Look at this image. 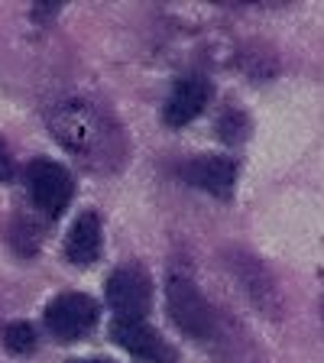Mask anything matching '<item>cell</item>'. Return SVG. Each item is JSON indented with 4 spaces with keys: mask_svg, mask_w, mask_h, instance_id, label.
<instances>
[{
    "mask_svg": "<svg viewBox=\"0 0 324 363\" xmlns=\"http://www.w3.org/2000/svg\"><path fill=\"white\" fill-rule=\"evenodd\" d=\"M113 340L121 344L123 350H130L133 357L140 360H150V363H172V347H169L166 340L159 337L150 325H146L140 315H117L111 328Z\"/></svg>",
    "mask_w": 324,
    "mask_h": 363,
    "instance_id": "cell-1",
    "label": "cell"
},
{
    "mask_svg": "<svg viewBox=\"0 0 324 363\" xmlns=\"http://www.w3.org/2000/svg\"><path fill=\"white\" fill-rule=\"evenodd\" d=\"M26 185H30V198L36 208H43L45 214H59L62 208L72 198V179L62 166L49 162V159H39L33 162L30 172H26Z\"/></svg>",
    "mask_w": 324,
    "mask_h": 363,
    "instance_id": "cell-2",
    "label": "cell"
},
{
    "mask_svg": "<svg viewBox=\"0 0 324 363\" xmlns=\"http://www.w3.org/2000/svg\"><path fill=\"white\" fill-rule=\"evenodd\" d=\"M45 325L62 340L82 337V334H88L91 325H94V302H91L88 295H75V292L59 295V298L45 308Z\"/></svg>",
    "mask_w": 324,
    "mask_h": 363,
    "instance_id": "cell-3",
    "label": "cell"
},
{
    "mask_svg": "<svg viewBox=\"0 0 324 363\" xmlns=\"http://www.w3.org/2000/svg\"><path fill=\"white\" fill-rule=\"evenodd\" d=\"M169 308H172L175 325H179L181 331L195 334V337H204L214 325L211 308L204 305V298L189 282H172V289H169Z\"/></svg>",
    "mask_w": 324,
    "mask_h": 363,
    "instance_id": "cell-4",
    "label": "cell"
},
{
    "mask_svg": "<svg viewBox=\"0 0 324 363\" xmlns=\"http://www.w3.org/2000/svg\"><path fill=\"white\" fill-rule=\"evenodd\" d=\"M107 298L121 315H140L150 302V282L136 269H121L107 279Z\"/></svg>",
    "mask_w": 324,
    "mask_h": 363,
    "instance_id": "cell-5",
    "label": "cell"
},
{
    "mask_svg": "<svg viewBox=\"0 0 324 363\" xmlns=\"http://www.w3.org/2000/svg\"><path fill=\"white\" fill-rule=\"evenodd\" d=\"M204 104H208V82H204V78H185V82L172 91V98H169L166 121L169 123H189L191 117L201 113Z\"/></svg>",
    "mask_w": 324,
    "mask_h": 363,
    "instance_id": "cell-6",
    "label": "cell"
},
{
    "mask_svg": "<svg viewBox=\"0 0 324 363\" xmlns=\"http://www.w3.org/2000/svg\"><path fill=\"white\" fill-rule=\"evenodd\" d=\"M185 175H189L191 185L211 191V195H230V185H234V166L218 156L195 159V162L185 169Z\"/></svg>",
    "mask_w": 324,
    "mask_h": 363,
    "instance_id": "cell-7",
    "label": "cell"
},
{
    "mask_svg": "<svg viewBox=\"0 0 324 363\" xmlns=\"http://www.w3.org/2000/svg\"><path fill=\"white\" fill-rule=\"evenodd\" d=\"M98 250H101V224L91 211H84L82 218L72 224V230H68L65 253H68L72 263L84 266V263H91V259L98 257Z\"/></svg>",
    "mask_w": 324,
    "mask_h": 363,
    "instance_id": "cell-8",
    "label": "cell"
},
{
    "mask_svg": "<svg viewBox=\"0 0 324 363\" xmlns=\"http://www.w3.org/2000/svg\"><path fill=\"white\" fill-rule=\"evenodd\" d=\"M4 340H7V347L13 350V354H30L33 344H36V334H33L30 325H13V328H7Z\"/></svg>",
    "mask_w": 324,
    "mask_h": 363,
    "instance_id": "cell-9",
    "label": "cell"
},
{
    "mask_svg": "<svg viewBox=\"0 0 324 363\" xmlns=\"http://www.w3.org/2000/svg\"><path fill=\"white\" fill-rule=\"evenodd\" d=\"M218 130L224 133V140L237 143V140H243V133L250 130V123H247V117H240V113H227L224 121L218 123Z\"/></svg>",
    "mask_w": 324,
    "mask_h": 363,
    "instance_id": "cell-10",
    "label": "cell"
},
{
    "mask_svg": "<svg viewBox=\"0 0 324 363\" xmlns=\"http://www.w3.org/2000/svg\"><path fill=\"white\" fill-rule=\"evenodd\" d=\"M10 175H13V159L7 156V150L0 146V182H7Z\"/></svg>",
    "mask_w": 324,
    "mask_h": 363,
    "instance_id": "cell-11",
    "label": "cell"
},
{
    "mask_svg": "<svg viewBox=\"0 0 324 363\" xmlns=\"http://www.w3.org/2000/svg\"><path fill=\"white\" fill-rule=\"evenodd\" d=\"M72 363H111V360H72Z\"/></svg>",
    "mask_w": 324,
    "mask_h": 363,
    "instance_id": "cell-12",
    "label": "cell"
}]
</instances>
